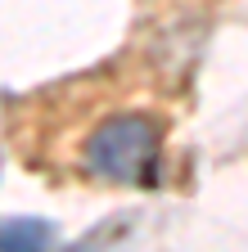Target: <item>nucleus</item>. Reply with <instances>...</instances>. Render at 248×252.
<instances>
[{
    "label": "nucleus",
    "mask_w": 248,
    "mask_h": 252,
    "mask_svg": "<svg viewBox=\"0 0 248 252\" xmlns=\"http://www.w3.org/2000/svg\"><path fill=\"white\" fill-rule=\"evenodd\" d=\"M41 113H50V122L32 117L23 126L27 162L95 185H158L167 117L140 90L117 94L113 77H95L90 86L81 81L50 94Z\"/></svg>",
    "instance_id": "1"
},
{
    "label": "nucleus",
    "mask_w": 248,
    "mask_h": 252,
    "mask_svg": "<svg viewBox=\"0 0 248 252\" xmlns=\"http://www.w3.org/2000/svg\"><path fill=\"white\" fill-rule=\"evenodd\" d=\"M54 243V225L36 216H18L0 225V248H18V252H32V248H50Z\"/></svg>",
    "instance_id": "2"
}]
</instances>
